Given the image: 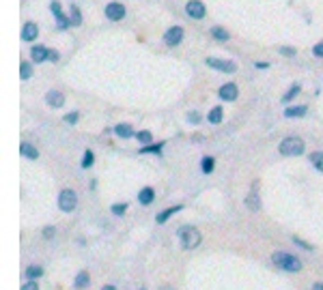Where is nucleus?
<instances>
[{
    "mask_svg": "<svg viewBox=\"0 0 323 290\" xmlns=\"http://www.w3.org/2000/svg\"><path fill=\"white\" fill-rule=\"evenodd\" d=\"M140 290H147V288H140Z\"/></svg>",
    "mask_w": 323,
    "mask_h": 290,
    "instance_id": "c03bdc74",
    "label": "nucleus"
},
{
    "mask_svg": "<svg viewBox=\"0 0 323 290\" xmlns=\"http://www.w3.org/2000/svg\"><path fill=\"white\" fill-rule=\"evenodd\" d=\"M20 78L22 80H31L33 78V64L28 60H22V64H20Z\"/></svg>",
    "mask_w": 323,
    "mask_h": 290,
    "instance_id": "473e14b6",
    "label": "nucleus"
},
{
    "mask_svg": "<svg viewBox=\"0 0 323 290\" xmlns=\"http://www.w3.org/2000/svg\"><path fill=\"white\" fill-rule=\"evenodd\" d=\"M278 52H280V56H286V58H293V56H297V50H293V48H289V46L280 48Z\"/></svg>",
    "mask_w": 323,
    "mask_h": 290,
    "instance_id": "c9c22d12",
    "label": "nucleus"
},
{
    "mask_svg": "<svg viewBox=\"0 0 323 290\" xmlns=\"http://www.w3.org/2000/svg\"><path fill=\"white\" fill-rule=\"evenodd\" d=\"M183 211V204H175V206H168V208H164V211H160L155 215V222L157 224H166L172 215H177V213H181Z\"/></svg>",
    "mask_w": 323,
    "mask_h": 290,
    "instance_id": "f3484780",
    "label": "nucleus"
},
{
    "mask_svg": "<svg viewBox=\"0 0 323 290\" xmlns=\"http://www.w3.org/2000/svg\"><path fill=\"white\" fill-rule=\"evenodd\" d=\"M102 290H119V288L112 286V284H106V286H102Z\"/></svg>",
    "mask_w": 323,
    "mask_h": 290,
    "instance_id": "37998d69",
    "label": "nucleus"
},
{
    "mask_svg": "<svg viewBox=\"0 0 323 290\" xmlns=\"http://www.w3.org/2000/svg\"><path fill=\"white\" fill-rule=\"evenodd\" d=\"M312 54H314V56H317V58H323V41H319V43H317V46H314V48H312Z\"/></svg>",
    "mask_w": 323,
    "mask_h": 290,
    "instance_id": "58836bf2",
    "label": "nucleus"
},
{
    "mask_svg": "<svg viewBox=\"0 0 323 290\" xmlns=\"http://www.w3.org/2000/svg\"><path fill=\"white\" fill-rule=\"evenodd\" d=\"M43 275H46V271H43V266L39 264H28L26 269H24V280H41Z\"/></svg>",
    "mask_w": 323,
    "mask_h": 290,
    "instance_id": "5701e85b",
    "label": "nucleus"
},
{
    "mask_svg": "<svg viewBox=\"0 0 323 290\" xmlns=\"http://www.w3.org/2000/svg\"><path fill=\"white\" fill-rule=\"evenodd\" d=\"M20 155L31 159V162H37L39 159V148L35 146V144H31V142H22L20 144Z\"/></svg>",
    "mask_w": 323,
    "mask_h": 290,
    "instance_id": "dca6fc26",
    "label": "nucleus"
},
{
    "mask_svg": "<svg viewBox=\"0 0 323 290\" xmlns=\"http://www.w3.org/2000/svg\"><path fill=\"white\" fill-rule=\"evenodd\" d=\"M127 208H129L127 202H114V204L110 206V213H112L114 217H123V215L127 213Z\"/></svg>",
    "mask_w": 323,
    "mask_h": 290,
    "instance_id": "7c9ffc66",
    "label": "nucleus"
},
{
    "mask_svg": "<svg viewBox=\"0 0 323 290\" xmlns=\"http://www.w3.org/2000/svg\"><path fill=\"white\" fill-rule=\"evenodd\" d=\"M50 62H59L61 60V54L56 52V50H50V58H48Z\"/></svg>",
    "mask_w": 323,
    "mask_h": 290,
    "instance_id": "ea45409f",
    "label": "nucleus"
},
{
    "mask_svg": "<svg viewBox=\"0 0 323 290\" xmlns=\"http://www.w3.org/2000/svg\"><path fill=\"white\" fill-rule=\"evenodd\" d=\"M106 18L110 22H121L125 18V4L121 2H108L106 4Z\"/></svg>",
    "mask_w": 323,
    "mask_h": 290,
    "instance_id": "9d476101",
    "label": "nucleus"
},
{
    "mask_svg": "<svg viewBox=\"0 0 323 290\" xmlns=\"http://www.w3.org/2000/svg\"><path fill=\"white\" fill-rule=\"evenodd\" d=\"M89 286H91V273L86 271V269H82L74 278V288L76 290H84V288H89Z\"/></svg>",
    "mask_w": 323,
    "mask_h": 290,
    "instance_id": "aec40b11",
    "label": "nucleus"
},
{
    "mask_svg": "<svg viewBox=\"0 0 323 290\" xmlns=\"http://www.w3.org/2000/svg\"><path fill=\"white\" fill-rule=\"evenodd\" d=\"M37 37H39V26L35 24V22H26V24L22 26V41L33 43Z\"/></svg>",
    "mask_w": 323,
    "mask_h": 290,
    "instance_id": "9b49d317",
    "label": "nucleus"
},
{
    "mask_svg": "<svg viewBox=\"0 0 323 290\" xmlns=\"http://www.w3.org/2000/svg\"><path fill=\"white\" fill-rule=\"evenodd\" d=\"M254 67L263 71V69H267V67H269V62H261V60H256V62H254Z\"/></svg>",
    "mask_w": 323,
    "mask_h": 290,
    "instance_id": "a19ab883",
    "label": "nucleus"
},
{
    "mask_svg": "<svg viewBox=\"0 0 323 290\" xmlns=\"http://www.w3.org/2000/svg\"><path fill=\"white\" fill-rule=\"evenodd\" d=\"M246 206L250 208V211H258L261 208V200H258V185L254 183L252 190H250V194L246 196Z\"/></svg>",
    "mask_w": 323,
    "mask_h": 290,
    "instance_id": "6ab92c4d",
    "label": "nucleus"
},
{
    "mask_svg": "<svg viewBox=\"0 0 323 290\" xmlns=\"http://www.w3.org/2000/svg\"><path fill=\"white\" fill-rule=\"evenodd\" d=\"M271 264L276 266V269L284 271V273H299L301 271V260L297 256H293L289 252H274L271 254Z\"/></svg>",
    "mask_w": 323,
    "mask_h": 290,
    "instance_id": "f257e3e1",
    "label": "nucleus"
},
{
    "mask_svg": "<svg viewBox=\"0 0 323 290\" xmlns=\"http://www.w3.org/2000/svg\"><path fill=\"white\" fill-rule=\"evenodd\" d=\"M211 37L218 41V43H226L228 39H231V32L226 30V28H222V26H211Z\"/></svg>",
    "mask_w": 323,
    "mask_h": 290,
    "instance_id": "b1692460",
    "label": "nucleus"
},
{
    "mask_svg": "<svg viewBox=\"0 0 323 290\" xmlns=\"http://www.w3.org/2000/svg\"><path fill=\"white\" fill-rule=\"evenodd\" d=\"M153 200H155V190L153 187H142V190L138 192V202L142 206L153 204Z\"/></svg>",
    "mask_w": 323,
    "mask_h": 290,
    "instance_id": "4be33fe9",
    "label": "nucleus"
},
{
    "mask_svg": "<svg viewBox=\"0 0 323 290\" xmlns=\"http://www.w3.org/2000/svg\"><path fill=\"white\" fill-rule=\"evenodd\" d=\"M177 238L179 243H181V248L185 252H192L196 250L200 243H203V234H200V230L196 226H192V224H185V226H181L177 230Z\"/></svg>",
    "mask_w": 323,
    "mask_h": 290,
    "instance_id": "f03ea898",
    "label": "nucleus"
},
{
    "mask_svg": "<svg viewBox=\"0 0 323 290\" xmlns=\"http://www.w3.org/2000/svg\"><path fill=\"white\" fill-rule=\"evenodd\" d=\"M215 170V159L211 155H205L203 159H200V172L203 174H211Z\"/></svg>",
    "mask_w": 323,
    "mask_h": 290,
    "instance_id": "bb28decb",
    "label": "nucleus"
},
{
    "mask_svg": "<svg viewBox=\"0 0 323 290\" xmlns=\"http://www.w3.org/2000/svg\"><path fill=\"white\" fill-rule=\"evenodd\" d=\"M22 290H41V288H39V282L37 280H24Z\"/></svg>",
    "mask_w": 323,
    "mask_h": 290,
    "instance_id": "f704fd0d",
    "label": "nucleus"
},
{
    "mask_svg": "<svg viewBox=\"0 0 323 290\" xmlns=\"http://www.w3.org/2000/svg\"><path fill=\"white\" fill-rule=\"evenodd\" d=\"M299 92H301V84H297V82H295V84H291V86H289V90H286L284 95H282V104H284V106H289L291 101L299 95Z\"/></svg>",
    "mask_w": 323,
    "mask_h": 290,
    "instance_id": "393cba45",
    "label": "nucleus"
},
{
    "mask_svg": "<svg viewBox=\"0 0 323 290\" xmlns=\"http://www.w3.org/2000/svg\"><path fill=\"white\" fill-rule=\"evenodd\" d=\"M291 241H293V245H297L299 250H304V252H314V245L312 243H308V241H304L301 236H291Z\"/></svg>",
    "mask_w": 323,
    "mask_h": 290,
    "instance_id": "2f4dec72",
    "label": "nucleus"
},
{
    "mask_svg": "<svg viewBox=\"0 0 323 290\" xmlns=\"http://www.w3.org/2000/svg\"><path fill=\"white\" fill-rule=\"evenodd\" d=\"M63 120H65V122H67V125H76V122H78V120H80V112H76V110H74V112H69V114H65V116H63Z\"/></svg>",
    "mask_w": 323,
    "mask_h": 290,
    "instance_id": "72a5a7b5",
    "label": "nucleus"
},
{
    "mask_svg": "<svg viewBox=\"0 0 323 290\" xmlns=\"http://www.w3.org/2000/svg\"><path fill=\"white\" fill-rule=\"evenodd\" d=\"M93 164H95V153H93L91 148H86L84 153H82V162H80V168H82V170H89V168H93Z\"/></svg>",
    "mask_w": 323,
    "mask_h": 290,
    "instance_id": "cd10ccee",
    "label": "nucleus"
},
{
    "mask_svg": "<svg viewBox=\"0 0 323 290\" xmlns=\"http://www.w3.org/2000/svg\"><path fill=\"white\" fill-rule=\"evenodd\" d=\"M50 58V48H46V46H33L31 48V60L33 62H46Z\"/></svg>",
    "mask_w": 323,
    "mask_h": 290,
    "instance_id": "4468645a",
    "label": "nucleus"
},
{
    "mask_svg": "<svg viewBox=\"0 0 323 290\" xmlns=\"http://www.w3.org/2000/svg\"><path fill=\"white\" fill-rule=\"evenodd\" d=\"M306 114H308V106H304V104L284 108V118H304Z\"/></svg>",
    "mask_w": 323,
    "mask_h": 290,
    "instance_id": "2eb2a0df",
    "label": "nucleus"
},
{
    "mask_svg": "<svg viewBox=\"0 0 323 290\" xmlns=\"http://www.w3.org/2000/svg\"><path fill=\"white\" fill-rule=\"evenodd\" d=\"M112 134L117 136V138H121V140H129V138H136V132H134V127L129 125V122H119V125H114Z\"/></svg>",
    "mask_w": 323,
    "mask_h": 290,
    "instance_id": "f8f14e48",
    "label": "nucleus"
},
{
    "mask_svg": "<svg viewBox=\"0 0 323 290\" xmlns=\"http://www.w3.org/2000/svg\"><path fill=\"white\" fill-rule=\"evenodd\" d=\"M200 120H203V118H200L198 112H188V122H190V125H198Z\"/></svg>",
    "mask_w": 323,
    "mask_h": 290,
    "instance_id": "e433bc0d",
    "label": "nucleus"
},
{
    "mask_svg": "<svg viewBox=\"0 0 323 290\" xmlns=\"http://www.w3.org/2000/svg\"><path fill=\"white\" fill-rule=\"evenodd\" d=\"M310 290H323V282H314Z\"/></svg>",
    "mask_w": 323,
    "mask_h": 290,
    "instance_id": "79ce46f5",
    "label": "nucleus"
},
{
    "mask_svg": "<svg viewBox=\"0 0 323 290\" xmlns=\"http://www.w3.org/2000/svg\"><path fill=\"white\" fill-rule=\"evenodd\" d=\"M69 22H71V26H74V28L82 26V13H80V6H78V4H71V9H69Z\"/></svg>",
    "mask_w": 323,
    "mask_h": 290,
    "instance_id": "a878e982",
    "label": "nucleus"
},
{
    "mask_svg": "<svg viewBox=\"0 0 323 290\" xmlns=\"http://www.w3.org/2000/svg\"><path fill=\"white\" fill-rule=\"evenodd\" d=\"M222 120H224V108L213 106L209 110V114H207V122H209V125H220Z\"/></svg>",
    "mask_w": 323,
    "mask_h": 290,
    "instance_id": "412c9836",
    "label": "nucleus"
},
{
    "mask_svg": "<svg viewBox=\"0 0 323 290\" xmlns=\"http://www.w3.org/2000/svg\"><path fill=\"white\" fill-rule=\"evenodd\" d=\"M183 41V28L181 26H170L166 32H164V43L168 48H177L179 43Z\"/></svg>",
    "mask_w": 323,
    "mask_h": 290,
    "instance_id": "6e6552de",
    "label": "nucleus"
},
{
    "mask_svg": "<svg viewBox=\"0 0 323 290\" xmlns=\"http://www.w3.org/2000/svg\"><path fill=\"white\" fill-rule=\"evenodd\" d=\"M56 202H59V208L63 213H74L78 206V194L74 190H69V187H65V190H61Z\"/></svg>",
    "mask_w": 323,
    "mask_h": 290,
    "instance_id": "20e7f679",
    "label": "nucleus"
},
{
    "mask_svg": "<svg viewBox=\"0 0 323 290\" xmlns=\"http://www.w3.org/2000/svg\"><path fill=\"white\" fill-rule=\"evenodd\" d=\"M43 99H46V104L50 108H54V110H56V108H63L65 106V95H63L61 90H48Z\"/></svg>",
    "mask_w": 323,
    "mask_h": 290,
    "instance_id": "ddd939ff",
    "label": "nucleus"
},
{
    "mask_svg": "<svg viewBox=\"0 0 323 290\" xmlns=\"http://www.w3.org/2000/svg\"><path fill=\"white\" fill-rule=\"evenodd\" d=\"M205 4L200 0H188L185 2V16L192 18V20H203L205 18Z\"/></svg>",
    "mask_w": 323,
    "mask_h": 290,
    "instance_id": "1a4fd4ad",
    "label": "nucleus"
},
{
    "mask_svg": "<svg viewBox=\"0 0 323 290\" xmlns=\"http://www.w3.org/2000/svg\"><path fill=\"white\" fill-rule=\"evenodd\" d=\"M41 234H43V238H48V241H50V238H52V236L56 234V228H54V226H46V228H43Z\"/></svg>",
    "mask_w": 323,
    "mask_h": 290,
    "instance_id": "4c0bfd02",
    "label": "nucleus"
},
{
    "mask_svg": "<svg viewBox=\"0 0 323 290\" xmlns=\"http://www.w3.org/2000/svg\"><path fill=\"white\" fill-rule=\"evenodd\" d=\"M50 11H52V16L56 20V26H59V30H67V28L71 26L69 18L63 13V6H61L59 0H52V2H50Z\"/></svg>",
    "mask_w": 323,
    "mask_h": 290,
    "instance_id": "423d86ee",
    "label": "nucleus"
},
{
    "mask_svg": "<svg viewBox=\"0 0 323 290\" xmlns=\"http://www.w3.org/2000/svg\"><path fill=\"white\" fill-rule=\"evenodd\" d=\"M278 150H280V155H284V157H299L306 153V142L301 140L299 136H289V138H284V140H280Z\"/></svg>",
    "mask_w": 323,
    "mask_h": 290,
    "instance_id": "7ed1b4c3",
    "label": "nucleus"
},
{
    "mask_svg": "<svg viewBox=\"0 0 323 290\" xmlns=\"http://www.w3.org/2000/svg\"><path fill=\"white\" fill-rule=\"evenodd\" d=\"M308 159H310V164L314 166V170L323 174V153H321V150H314V153H310V155H308Z\"/></svg>",
    "mask_w": 323,
    "mask_h": 290,
    "instance_id": "c85d7f7f",
    "label": "nucleus"
},
{
    "mask_svg": "<svg viewBox=\"0 0 323 290\" xmlns=\"http://www.w3.org/2000/svg\"><path fill=\"white\" fill-rule=\"evenodd\" d=\"M164 146H166V142H151V144H147V146H140V150L138 153L140 155H157V157H162V150H164Z\"/></svg>",
    "mask_w": 323,
    "mask_h": 290,
    "instance_id": "a211bd4d",
    "label": "nucleus"
},
{
    "mask_svg": "<svg viewBox=\"0 0 323 290\" xmlns=\"http://www.w3.org/2000/svg\"><path fill=\"white\" fill-rule=\"evenodd\" d=\"M136 140L140 142V146H147V144L153 142V134L149 129H142V132H136Z\"/></svg>",
    "mask_w": 323,
    "mask_h": 290,
    "instance_id": "c756f323",
    "label": "nucleus"
},
{
    "mask_svg": "<svg viewBox=\"0 0 323 290\" xmlns=\"http://www.w3.org/2000/svg\"><path fill=\"white\" fill-rule=\"evenodd\" d=\"M205 64L215 71H220V74H235L237 71V64L233 60H222V58H215V56H207Z\"/></svg>",
    "mask_w": 323,
    "mask_h": 290,
    "instance_id": "39448f33",
    "label": "nucleus"
},
{
    "mask_svg": "<svg viewBox=\"0 0 323 290\" xmlns=\"http://www.w3.org/2000/svg\"><path fill=\"white\" fill-rule=\"evenodd\" d=\"M218 97L220 101H228L231 104V101H237V97H239V88H237L235 82H226L218 88Z\"/></svg>",
    "mask_w": 323,
    "mask_h": 290,
    "instance_id": "0eeeda50",
    "label": "nucleus"
}]
</instances>
